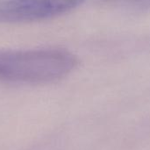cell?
I'll list each match as a JSON object with an SVG mask.
<instances>
[{"instance_id":"cell-3","label":"cell","mask_w":150,"mask_h":150,"mask_svg":"<svg viewBox=\"0 0 150 150\" xmlns=\"http://www.w3.org/2000/svg\"><path fill=\"white\" fill-rule=\"evenodd\" d=\"M118 5L136 9H150V0H105Z\"/></svg>"},{"instance_id":"cell-1","label":"cell","mask_w":150,"mask_h":150,"mask_svg":"<svg viewBox=\"0 0 150 150\" xmlns=\"http://www.w3.org/2000/svg\"><path fill=\"white\" fill-rule=\"evenodd\" d=\"M77 65V57L62 48L0 50V82L54 83L68 76Z\"/></svg>"},{"instance_id":"cell-2","label":"cell","mask_w":150,"mask_h":150,"mask_svg":"<svg viewBox=\"0 0 150 150\" xmlns=\"http://www.w3.org/2000/svg\"><path fill=\"white\" fill-rule=\"evenodd\" d=\"M85 0H0V24L31 23L69 13Z\"/></svg>"}]
</instances>
